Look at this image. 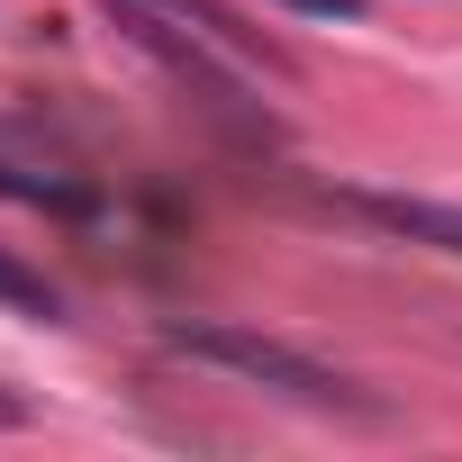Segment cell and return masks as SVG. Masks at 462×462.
I'll return each mask as SVG.
<instances>
[{
  "instance_id": "obj_1",
  "label": "cell",
  "mask_w": 462,
  "mask_h": 462,
  "mask_svg": "<svg viewBox=\"0 0 462 462\" xmlns=\"http://www.w3.org/2000/svg\"><path fill=\"white\" fill-rule=\"evenodd\" d=\"M163 354L208 363V372L245 381V390H263V399H291V408L381 417V399H372V390H354L336 363H318V354H300V345H282V336H263V327H236V318H172V327H163Z\"/></svg>"
},
{
  "instance_id": "obj_2",
  "label": "cell",
  "mask_w": 462,
  "mask_h": 462,
  "mask_svg": "<svg viewBox=\"0 0 462 462\" xmlns=\"http://www.w3.org/2000/svg\"><path fill=\"white\" fill-rule=\"evenodd\" d=\"M127 10H154V19H172V28H190V37H208V46H226L236 64H263L273 82H291L300 64L263 37V28H245L236 10H226V0H127Z\"/></svg>"
},
{
  "instance_id": "obj_3",
  "label": "cell",
  "mask_w": 462,
  "mask_h": 462,
  "mask_svg": "<svg viewBox=\"0 0 462 462\" xmlns=\"http://www.w3.org/2000/svg\"><path fill=\"white\" fill-rule=\"evenodd\" d=\"M345 208L372 217V226H390V236H408V245H435V254L462 263V208H453V199H417V190H345Z\"/></svg>"
},
{
  "instance_id": "obj_4",
  "label": "cell",
  "mask_w": 462,
  "mask_h": 462,
  "mask_svg": "<svg viewBox=\"0 0 462 462\" xmlns=\"http://www.w3.org/2000/svg\"><path fill=\"white\" fill-rule=\"evenodd\" d=\"M0 309H19V318H37V327H55V318H64V291H55L46 273H28L19 254H0Z\"/></svg>"
},
{
  "instance_id": "obj_5",
  "label": "cell",
  "mask_w": 462,
  "mask_h": 462,
  "mask_svg": "<svg viewBox=\"0 0 462 462\" xmlns=\"http://www.w3.org/2000/svg\"><path fill=\"white\" fill-rule=\"evenodd\" d=\"M282 10H300V19H345V28H354L372 0H282Z\"/></svg>"
},
{
  "instance_id": "obj_6",
  "label": "cell",
  "mask_w": 462,
  "mask_h": 462,
  "mask_svg": "<svg viewBox=\"0 0 462 462\" xmlns=\"http://www.w3.org/2000/svg\"><path fill=\"white\" fill-rule=\"evenodd\" d=\"M0 426H37V399H10V390H0Z\"/></svg>"
}]
</instances>
